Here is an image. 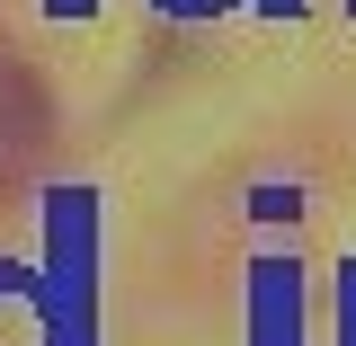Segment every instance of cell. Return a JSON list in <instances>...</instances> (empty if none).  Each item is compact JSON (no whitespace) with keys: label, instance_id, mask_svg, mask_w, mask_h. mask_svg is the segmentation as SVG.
<instances>
[{"label":"cell","instance_id":"1","mask_svg":"<svg viewBox=\"0 0 356 346\" xmlns=\"http://www.w3.org/2000/svg\"><path fill=\"white\" fill-rule=\"evenodd\" d=\"M98 258H107V222L89 187L44 196V258H36V329L44 346H98Z\"/></svg>","mask_w":356,"mask_h":346},{"label":"cell","instance_id":"5","mask_svg":"<svg viewBox=\"0 0 356 346\" xmlns=\"http://www.w3.org/2000/svg\"><path fill=\"white\" fill-rule=\"evenodd\" d=\"M152 9H170V18H214V9H232V0H152Z\"/></svg>","mask_w":356,"mask_h":346},{"label":"cell","instance_id":"4","mask_svg":"<svg viewBox=\"0 0 356 346\" xmlns=\"http://www.w3.org/2000/svg\"><path fill=\"white\" fill-rule=\"evenodd\" d=\"M339 346H356V249L339 258Z\"/></svg>","mask_w":356,"mask_h":346},{"label":"cell","instance_id":"6","mask_svg":"<svg viewBox=\"0 0 356 346\" xmlns=\"http://www.w3.org/2000/svg\"><path fill=\"white\" fill-rule=\"evenodd\" d=\"M44 9H54V18H89L98 0H44Z\"/></svg>","mask_w":356,"mask_h":346},{"label":"cell","instance_id":"8","mask_svg":"<svg viewBox=\"0 0 356 346\" xmlns=\"http://www.w3.org/2000/svg\"><path fill=\"white\" fill-rule=\"evenodd\" d=\"M348 9H356V0H348Z\"/></svg>","mask_w":356,"mask_h":346},{"label":"cell","instance_id":"7","mask_svg":"<svg viewBox=\"0 0 356 346\" xmlns=\"http://www.w3.org/2000/svg\"><path fill=\"white\" fill-rule=\"evenodd\" d=\"M259 9H303V0H259Z\"/></svg>","mask_w":356,"mask_h":346},{"label":"cell","instance_id":"2","mask_svg":"<svg viewBox=\"0 0 356 346\" xmlns=\"http://www.w3.org/2000/svg\"><path fill=\"white\" fill-rule=\"evenodd\" d=\"M241 320H250V346H312L303 338V266L259 249L250 284H241Z\"/></svg>","mask_w":356,"mask_h":346},{"label":"cell","instance_id":"3","mask_svg":"<svg viewBox=\"0 0 356 346\" xmlns=\"http://www.w3.org/2000/svg\"><path fill=\"white\" fill-rule=\"evenodd\" d=\"M0 346H44V329H36V266H9V258H0Z\"/></svg>","mask_w":356,"mask_h":346}]
</instances>
